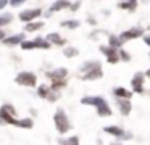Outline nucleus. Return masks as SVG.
Returning a JSON list of instances; mask_svg holds the SVG:
<instances>
[{
	"label": "nucleus",
	"instance_id": "nucleus-1",
	"mask_svg": "<svg viewBox=\"0 0 150 145\" xmlns=\"http://www.w3.org/2000/svg\"><path fill=\"white\" fill-rule=\"evenodd\" d=\"M82 103H84V105L97 106L100 116H110L111 115V110L108 108V103L105 102L103 98H100V97H84V98H82Z\"/></svg>",
	"mask_w": 150,
	"mask_h": 145
},
{
	"label": "nucleus",
	"instance_id": "nucleus-2",
	"mask_svg": "<svg viewBox=\"0 0 150 145\" xmlns=\"http://www.w3.org/2000/svg\"><path fill=\"white\" fill-rule=\"evenodd\" d=\"M82 71H87V73L82 74V79H97V77L102 76V69H100V63L98 61H92V63L84 64Z\"/></svg>",
	"mask_w": 150,
	"mask_h": 145
},
{
	"label": "nucleus",
	"instance_id": "nucleus-3",
	"mask_svg": "<svg viewBox=\"0 0 150 145\" xmlns=\"http://www.w3.org/2000/svg\"><path fill=\"white\" fill-rule=\"evenodd\" d=\"M55 124H57V129H58L62 134L68 132L69 122H68V118H66V115H65L63 110H58V111L55 113Z\"/></svg>",
	"mask_w": 150,
	"mask_h": 145
},
{
	"label": "nucleus",
	"instance_id": "nucleus-4",
	"mask_svg": "<svg viewBox=\"0 0 150 145\" xmlns=\"http://www.w3.org/2000/svg\"><path fill=\"white\" fill-rule=\"evenodd\" d=\"M21 47L24 48V50H29V48H49L50 44L47 40H44V39H34V40L31 42H23L21 44Z\"/></svg>",
	"mask_w": 150,
	"mask_h": 145
},
{
	"label": "nucleus",
	"instance_id": "nucleus-5",
	"mask_svg": "<svg viewBox=\"0 0 150 145\" xmlns=\"http://www.w3.org/2000/svg\"><path fill=\"white\" fill-rule=\"evenodd\" d=\"M16 82L21 84V86H28V87H33L36 84V76L33 73H21L16 76Z\"/></svg>",
	"mask_w": 150,
	"mask_h": 145
},
{
	"label": "nucleus",
	"instance_id": "nucleus-6",
	"mask_svg": "<svg viewBox=\"0 0 150 145\" xmlns=\"http://www.w3.org/2000/svg\"><path fill=\"white\" fill-rule=\"evenodd\" d=\"M100 52H103L105 55L108 57V61L110 63H116L118 61V55H116V50H115V47H100Z\"/></svg>",
	"mask_w": 150,
	"mask_h": 145
},
{
	"label": "nucleus",
	"instance_id": "nucleus-7",
	"mask_svg": "<svg viewBox=\"0 0 150 145\" xmlns=\"http://www.w3.org/2000/svg\"><path fill=\"white\" fill-rule=\"evenodd\" d=\"M142 82H144V74L142 73H137L136 76H134V79H132V87H134V90H136V92H139V93L144 92Z\"/></svg>",
	"mask_w": 150,
	"mask_h": 145
},
{
	"label": "nucleus",
	"instance_id": "nucleus-8",
	"mask_svg": "<svg viewBox=\"0 0 150 145\" xmlns=\"http://www.w3.org/2000/svg\"><path fill=\"white\" fill-rule=\"evenodd\" d=\"M40 15V10H26L20 15V19L21 21H31L33 18H37Z\"/></svg>",
	"mask_w": 150,
	"mask_h": 145
},
{
	"label": "nucleus",
	"instance_id": "nucleus-9",
	"mask_svg": "<svg viewBox=\"0 0 150 145\" xmlns=\"http://www.w3.org/2000/svg\"><path fill=\"white\" fill-rule=\"evenodd\" d=\"M66 74H68V71L65 68H62V69H57L53 73H49V77H52V81H63Z\"/></svg>",
	"mask_w": 150,
	"mask_h": 145
},
{
	"label": "nucleus",
	"instance_id": "nucleus-10",
	"mask_svg": "<svg viewBox=\"0 0 150 145\" xmlns=\"http://www.w3.org/2000/svg\"><path fill=\"white\" fill-rule=\"evenodd\" d=\"M68 6H69V2H68V0H58V2H55L52 6H50L49 13L58 11V10H63V8H68Z\"/></svg>",
	"mask_w": 150,
	"mask_h": 145
},
{
	"label": "nucleus",
	"instance_id": "nucleus-11",
	"mask_svg": "<svg viewBox=\"0 0 150 145\" xmlns=\"http://www.w3.org/2000/svg\"><path fill=\"white\" fill-rule=\"evenodd\" d=\"M105 132H108V134H111V135H116V137H127V135L123 132V129L115 127V126H108V127H105Z\"/></svg>",
	"mask_w": 150,
	"mask_h": 145
},
{
	"label": "nucleus",
	"instance_id": "nucleus-12",
	"mask_svg": "<svg viewBox=\"0 0 150 145\" xmlns=\"http://www.w3.org/2000/svg\"><path fill=\"white\" fill-rule=\"evenodd\" d=\"M139 35H142V31H140V29H132V31L123 32L121 39H123V40H126V39H136V37H139Z\"/></svg>",
	"mask_w": 150,
	"mask_h": 145
},
{
	"label": "nucleus",
	"instance_id": "nucleus-13",
	"mask_svg": "<svg viewBox=\"0 0 150 145\" xmlns=\"http://www.w3.org/2000/svg\"><path fill=\"white\" fill-rule=\"evenodd\" d=\"M118 105H120L121 113H123V115H127V113L131 111V103H129V102H126V100H123L121 97L118 98Z\"/></svg>",
	"mask_w": 150,
	"mask_h": 145
},
{
	"label": "nucleus",
	"instance_id": "nucleus-14",
	"mask_svg": "<svg viewBox=\"0 0 150 145\" xmlns=\"http://www.w3.org/2000/svg\"><path fill=\"white\" fill-rule=\"evenodd\" d=\"M23 40V34H18V35H13V37H8V39H4V44L5 45H16L18 42Z\"/></svg>",
	"mask_w": 150,
	"mask_h": 145
},
{
	"label": "nucleus",
	"instance_id": "nucleus-15",
	"mask_svg": "<svg viewBox=\"0 0 150 145\" xmlns=\"http://www.w3.org/2000/svg\"><path fill=\"white\" fill-rule=\"evenodd\" d=\"M115 95H116V97H121V98H129V97H131V92H127L126 89H123V87H118V89H115Z\"/></svg>",
	"mask_w": 150,
	"mask_h": 145
},
{
	"label": "nucleus",
	"instance_id": "nucleus-16",
	"mask_svg": "<svg viewBox=\"0 0 150 145\" xmlns=\"http://www.w3.org/2000/svg\"><path fill=\"white\" fill-rule=\"evenodd\" d=\"M49 42L57 44V45H63V44H65V40H63V39L60 37L58 34H50V35H49Z\"/></svg>",
	"mask_w": 150,
	"mask_h": 145
},
{
	"label": "nucleus",
	"instance_id": "nucleus-17",
	"mask_svg": "<svg viewBox=\"0 0 150 145\" xmlns=\"http://www.w3.org/2000/svg\"><path fill=\"white\" fill-rule=\"evenodd\" d=\"M44 26V23H31V24L26 26V31L33 32V31H37V29H40Z\"/></svg>",
	"mask_w": 150,
	"mask_h": 145
},
{
	"label": "nucleus",
	"instance_id": "nucleus-18",
	"mask_svg": "<svg viewBox=\"0 0 150 145\" xmlns=\"http://www.w3.org/2000/svg\"><path fill=\"white\" fill-rule=\"evenodd\" d=\"M136 3H137V0H129V2H126V3H121V8H124V10H134L136 8Z\"/></svg>",
	"mask_w": 150,
	"mask_h": 145
},
{
	"label": "nucleus",
	"instance_id": "nucleus-19",
	"mask_svg": "<svg viewBox=\"0 0 150 145\" xmlns=\"http://www.w3.org/2000/svg\"><path fill=\"white\" fill-rule=\"evenodd\" d=\"M62 26L63 28H78L79 26V23L78 21H62Z\"/></svg>",
	"mask_w": 150,
	"mask_h": 145
},
{
	"label": "nucleus",
	"instance_id": "nucleus-20",
	"mask_svg": "<svg viewBox=\"0 0 150 145\" xmlns=\"http://www.w3.org/2000/svg\"><path fill=\"white\" fill-rule=\"evenodd\" d=\"M11 19V15H8V13H5V15L0 16V26H5L7 23H10Z\"/></svg>",
	"mask_w": 150,
	"mask_h": 145
},
{
	"label": "nucleus",
	"instance_id": "nucleus-21",
	"mask_svg": "<svg viewBox=\"0 0 150 145\" xmlns=\"http://www.w3.org/2000/svg\"><path fill=\"white\" fill-rule=\"evenodd\" d=\"M110 45L116 48V47H120V45H121V40L118 37H115V35H111V37H110Z\"/></svg>",
	"mask_w": 150,
	"mask_h": 145
},
{
	"label": "nucleus",
	"instance_id": "nucleus-22",
	"mask_svg": "<svg viewBox=\"0 0 150 145\" xmlns=\"http://www.w3.org/2000/svg\"><path fill=\"white\" fill-rule=\"evenodd\" d=\"M65 55L66 57H76V55H78V50H76V48H65Z\"/></svg>",
	"mask_w": 150,
	"mask_h": 145
},
{
	"label": "nucleus",
	"instance_id": "nucleus-23",
	"mask_svg": "<svg viewBox=\"0 0 150 145\" xmlns=\"http://www.w3.org/2000/svg\"><path fill=\"white\" fill-rule=\"evenodd\" d=\"M79 139L78 137H71V139H66V140H62V144H78Z\"/></svg>",
	"mask_w": 150,
	"mask_h": 145
},
{
	"label": "nucleus",
	"instance_id": "nucleus-24",
	"mask_svg": "<svg viewBox=\"0 0 150 145\" xmlns=\"http://www.w3.org/2000/svg\"><path fill=\"white\" fill-rule=\"evenodd\" d=\"M39 95L40 97H47V89H45V87H40V89H39Z\"/></svg>",
	"mask_w": 150,
	"mask_h": 145
},
{
	"label": "nucleus",
	"instance_id": "nucleus-25",
	"mask_svg": "<svg viewBox=\"0 0 150 145\" xmlns=\"http://www.w3.org/2000/svg\"><path fill=\"white\" fill-rule=\"evenodd\" d=\"M23 2H24V0H10V3H11L13 6H16V5H21Z\"/></svg>",
	"mask_w": 150,
	"mask_h": 145
},
{
	"label": "nucleus",
	"instance_id": "nucleus-26",
	"mask_svg": "<svg viewBox=\"0 0 150 145\" xmlns=\"http://www.w3.org/2000/svg\"><path fill=\"white\" fill-rule=\"evenodd\" d=\"M120 57H121V58H123V60H126V61H129V55H127V53H126V52H121V53H120Z\"/></svg>",
	"mask_w": 150,
	"mask_h": 145
},
{
	"label": "nucleus",
	"instance_id": "nucleus-27",
	"mask_svg": "<svg viewBox=\"0 0 150 145\" xmlns=\"http://www.w3.org/2000/svg\"><path fill=\"white\" fill-rule=\"evenodd\" d=\"M5 5H7V0H0V8H4Z\"/></svg>",
	"mask_w": 150,
	"mask_h": 145
},
{
	"label": "nucleus",
	"instance_id": "nucleus-28",
	"mask_svg": "<svg viewBox=\"0 0 150 145\" xmlns=\"http://www.w3.org/2000/svg\"><path fill=\"white\" fill-rule=\"evenodd\" d=\"M144 40H145V44H147V45H150V35H147V37L144 39Z\"/></svg>",
	"mask_w": 150,
	"mask_h": 145
},
{
	"label": "nucleus",
	"instance_id": "nucleus-29",
	"mask_svg": "<svg viewBox=\"0 0 150 145\" xmlns=\"http://www.w3.org/2000/svg\"><path fill=\"white\" fill-rule=\"evenodd\" d=\"M78 6H79V3H74V5L71 6V10H78Z\"/></svg>",
	"mask_w": 150,
	"mask_h": 145
},
{
	"label": "nucleus",
	"instance_id": "nucleus-30",
	"mask_svg": "<svg viewBox=\"0 0 150 145\" xmlns=\"http://www.w3.org/2000/svg\"><path fill=\"white\" fill-rule=\"evenodd\" d=\"M147 74H149V77H150V69H149V71H147Z\"/></svg>",
	"mask_w": 150,
	"mask_h": 145
}]
</instances>
